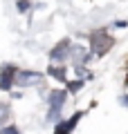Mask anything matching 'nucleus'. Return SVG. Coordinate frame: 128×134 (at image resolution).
<instances>
[{
	"label": "nucleus",
	"instance_id": "nucleus-6",
	"mask_svg": "<svg viewBox=\"0 0 128 134\" xmlns=\"http://www.w3.org/2000/svg\"><path fill=\"white\" fill-rule=\"evenodd\" d=\"M79 119H81V112H76V114L72 116V119H67L65 123H58V127H56V132H54V134H70L72 127L79 123Z\"/></svg>",
	"mask_w": 128,
	"mask_h": 134
},
{
	"label": "nucleus",
	"instance_id": "nucleus-8",
	"mask_svg": "<svg viewBox=\"0 0 128 134\" xmlns=\"http://www.w3.org/2000/svg\"><path fill=\"white\" fill-rule=\"evenodd\" d=\"M50 74H54V78H58V81H65V72L61 69H56V67H50Z\"/></svg>",
	"mask_w": 128,
	"mask_h": 134
},
{
	"label": "nucleus",
	"instance_id": "nucleus-4",
	"mask_svg": "<svg viewBox=\"0 0 128 134\" xmlns=\"http://www.w3.org/2000/svg\"><path fill=\"white\" fill-rule=\"evenodd\" d=\"M14 74H16V67L14 65H5L0 69V90H9L11 83H14Z\"/></svg>",
	"mask_w": 128,
	"mask_h": 134
},
{
	"label": "nucleus",
	"instance_id": "nucleus-3",
	"mask_svg": "<svg viewBox=\"0 0 128 134\" xmlns=\"http://www.w3.org/2000/svg\"><path fill=\"white\" fill-rule=\"evenodd\" d=\"M63 103H65V92H52L50 94V116L47 119H56Z\"/></svg>",
	"mask_w": 128,
	"mask_h": 134
},
{
	"label": "nucleus",
	"instance_id": "nucleus-10",
	"mask_svg": "<svg viewBox=\"0 0 128 134\" xmlns=\"http://www.w3.org/2000/svg\"><path fill=\"white\" fill-rule=\"evenodd\" d=\"M27 7H29V5H27V0H18V9H20V11H25Z\"/></svg>",
	"mask_w": 128,
	"mask_h": 134
},
{
	"label": "nucleus",
	"instance_id": "nucleus-11",
	"mask_svg": "<svg viewBox=\"0 0 128 134\" xmlns=\"http://www.w3.org/2000/svg\"><path fill=\"white\" fill-rule=\"evenodd\" d=\"M67 87H70V92H76V90H79V87H81V83H70V85H67Z\"/></svg>",
	"mask_w": 128,
	"mask_h": 134
},
{
	"label": "nucleus",
	"instance_id": "nucleus-7",
	"mask_svg": "<svg viewBox=\"0 0 128 134\" xmlns=\"http://www.w3.org/2000/svg\"><path fill=\"white\" fill-rule=\"evenodd\" d=\"M7 119H9V107H7V105H0V125H5Z\"/></svg>",
	"mask_w": 128,
	"mask_h": 134
},
{
	"label": "nucleus",
	"instance_id": "nucleus-5",
	"mask_svg": "<svg viewBox=\"0 0 128 134\" xmlns=\"http://www.w3.org/2000/svg\"><path fill=\"white\" fill-rule=\"evenodd\" d=\"M70 47H72V45L67 43V40H63L61 45H56V47H54V52H52V60H54V63L65 60V58H67V52H70Z\"/></svg>",
	"mask_w": 128,
	"mask_h": 134
},
{
	"label": "nucleus",
	"instance_id": "nucleus-2",
	"mask_svg": "<svg viewBox=\"0 0 128 134\" xmlns=\"http://www.w3.org/2000/svg\"><path fill=\"white\" fill-rule=\"evenodd\" d=\"M43 81V76L38 72H16L14 76V83H18L20 87H32V85H38Z\"/></svg>",
	"mask_w": 128,
	"mask_h": 134
},
{
	"label": "nucleus",
	"instance_id": "nucleus-9",
	"mask_svg": "<svg viewBox=\"0 0 128 134\" xmlns=\"http://www.w3.org/2000/svg\"><path fill=\"white\" fill-rule=\"evenodd\" d=\"M0 134H20V132H18L16 127H5V130H2Z\"/></svg>",
	"mask_w": 128,
	"mask_h": 134
},
{
	"label": "nucleus",
	"instance_id": "nucleus-1",
	"mask_svg": "<svg viewBox=\"0 0 128 134\" xmlns=\"http://www.w3.org/2000/svg\"><path fill=\"white\" fill-rule=\"evenodd\" d=\"M110 47H112V38H110L104 29H101V31H97V34H92V54L104 56Z\"/></svg>",
	"mask_w": 128,
	"mask_h": 134
}]
</instances>
